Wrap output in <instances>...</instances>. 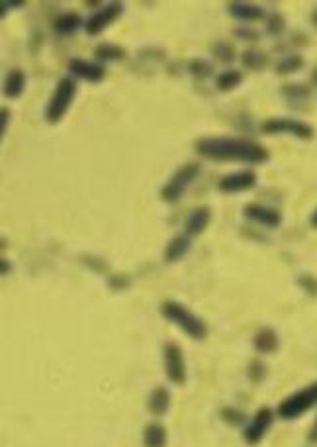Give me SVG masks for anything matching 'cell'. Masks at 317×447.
<instances>
[{
    "instance_id": "1",
    "label": "cell",
    "mask_w": 317,
    "mask_h": 447,
    "mask_svg": "<svg viewBox=\"0 0 317 447\" xmlns=\"http://www.w3.org/2000/svg\"><path fill=\"white\" fill-rule=\"evenodd\" d=\"M196 153L217 163L263 165L270 159V151L249 137H202L196 142Z\"/></svg>"
},
{
    "instance_id": "2",
    "label": "cell",
    "mask_w": 317,
    "mask_h": 447,
    "mask_svg": "<svg viewBox=\"0 0 317 447\" xmlns=\"http://www.w3.org/2000/svg\"><path fill=\"white\" fill-rule=\"evenodd\" d=\"M161 314H163L169 322L178 326L188 338H192L196 342L206 340V335H208V326H206V322L200 316H196L192 310H188L183 302L167 301L163 306H161Z\"/></svg>"
},
{
    "instance_id": "3",
    "label": "cell",
    "mask_w": 317,
    "mask_h": 447,
    "mask_svg": "<svg viewBox=\"0 0 317 447\" xmlns=\"http://www.w3.org/2000/svg\"><path fill=\"white\" fill-rule=\"evenodd\" d=\"M77 96V83L72 77H63L55 84V91H53L49 103L45 106V120L47 124H59L65 114L69 112L72 100Z\"/></svg>"
},
{
    "instance_id": "4",
    "label": "cell",
    "mask_w": 317,
    "mask_h": 447,
    "mask_svg": "<svg viewBox=\"0 0 317 447\" xmlns=\"http://www.w3.org/2000/svg\"><path fill=\"white\" fill-rule=\"evenodd\" d=\"M317 406V381L311 385L304 386L296 391L294 395L286 396L280 404H278L277 414L282 420H296V418L307 414L311 408Z\"/></svg>"
},
{
    "instance_id": "5",
    "label": "cell",
    "mask_w": 317,
    "mask_h": 447,
    "mask_svg": "<svg viewBox=\"0 0 317 447\" xmlns=\"http://www.w3.org/2000/svg\"><path fill=\"white\" fill-rule=\"evenodd\" d=\"M198 175H200V163L180 165L161 188V198L169 204L178 202L180 198L185 197V192L190 188V185L194 183Z\"/></svg>"
},
{
    "instance_id": "6",
    "label": "cell",
    "mask_w": 317,
    "mask_h": 447,
    "mask_svg": "<svg viewBox=\"0 0 317 447\" xmlns=\"http://www.w3.org/2000/svg\"><path fill=\"white\" fill-rule=\"evenodd\" d=\"M261 132L266 135H294L297 139H314L316 130L314 126L307 124L304 120H296V118H268L261 126Z\"/></svg>"
},
{
    "instance_id": "7",
    "label": "cell",
    "mask_w": 317,
    "mask_h": 447,
    "mask_svg": "<svg viewBox=\"0 0 317 447\" xmlns=\"http://www.w3.org/2000/svg\"><path fill=\"white\" fill-rule=\"evenodd\" d=\"M163 361H164V373H167V377H169V381L176 386L185 385L186 363H185V355H183V347L174 342L164 343Z\"/></svg>"
},
{
    "instance_id": "8",
    "label": "cell",
    "mask_w": 317,
    "mask_h": 447,
    "mask_svg": "<svg viewBox=\"0 0 317 447\" xmlns=\"http://www.w3.org/2000/svg\"><path fill=\"white\" fill-rule=\"evenodd\" d=\"M123 14V4L122 2H108L100 6L98 10L94 12L93 16L86 20L84 24V31L88 36H100L108 26H112L114 22L118 20Z\"/></svg>"
},
{
    "instance_id": "9",
    "label": "cell",
    "mask_w": 317,
    "mask_h": 447,
    "mask_svg": "<svg viewBox=\"0 0 317 447\" xmlns=\"http://www.w3.org/2000/svg\"><path fill=\"white\" fill-rule=\"evenodd\" d=\"M272 424H275V412L270 408L263 406L261 410H256L255 416L251 418V422L243 430V439L247 446H258L268 434V430L272 427Z\"/></svg>"
},
{
    "instance_id": "10",
    "label": "cell",
    "mask_w": 317,
    "mask_h": 447,
    "mask_svg": "<svg viewBox=\"0 0 317 447\" xmlns=\"http://www.w3.org/2000/svg\"><path fill=\"white\" fill-rule=\"evenodd\" d=\"M67 71L81 79V81H86V83H102L106 79V67L104 63L98 61H88V59H82V57H72L67 63Z\"/></svg>"
},
{
    "instance_id": "11",
    "label": "cell",
    "mask_w": 317,
    "mask_h": 447,
    "mask_svg": "<svg viewBox=\"0 0 317 447\" xmlns=\"http://www.w3.org/2000/svg\"><path fill=\"white\" fill-rule=\"evenodd\" d=\"M256 183H258V177L255 171L243 169V171H235V173H229L219 179L217 188L225 195H237V192H247V190L255 188Z\"/></svg>"
},
{
    "instance_id": "12",
    "label": "cell",
    "mask_w": 317,
    "mask_h": 447,
    "mask_svg": "<svg viewBox=\"0 0 317 447\" xmlns=\"http://www.w3.org/2000/svg\"><path fill=\"white\" fill-rule=\"evenodd\" d=\"M243 216L253 224L258 226H265L268 229H277L282 224V214L277 209H270L265 204H258V202H249L243 209Z\"/></svg>"
},
{
    "instance_id": "13",
    "label": "cell",
    "mask_w": 317,
    "mask_h": 447,
    "mask_svg": "<svg viewBox=\"0 0 317 447\" xmlns=\"http://www.w3.org/2000/svg\"><path fill=\"white\" fill-rule=\"evenodd\" d=\"M225 8L231 18L243 22V24H255L266 18V12L263 6L253 4V2H227Z\"/></svg>"
},
{
    "instance_id": "14",
    "label": "cell",
    "mask_w": 317,
    "mask_h": 447,
    "mask_svg": "<svg viewBox=\"0 0 317 447\" xmlns=\"http://www.w3.org/2000/svg\"><path fill=\"white\" fill-rule=\"evenodd\" d=\"M26 83H28V77H26V71L24 69H10L4 81H2V94L8 98V100H16L20 98L24 91H26Z\"/></svg>"
},
{
    "instance_id": "15",
    "label": "cell",
    "mask_w": 317,
    "mask_h": 447,
    "mask_svg": "<svg viewBox=\"0 0 317 447\" xmlns=\"http://www.w3.org/2000/svg\"><path fill=\"white\" fill-rule=\"evenodd\" d=\"M212 222V210L210 206H198L194 209L185 222V234L190 238H196L200 234H204V229L210 226Z\"/></svg>"
},
{
    "instance_id": "16",
    "label": "cell",
    "mask_w": 317,
    "mask_h": 447,
    "mask_svg": "<svg viewBox=\"0 0 317 447\" xmlns=\"http://www.w3.org/2000/svg\"><path fill=\"white\" fill-rule=\"evenodd\" d=\"M190 248H192V238H190V236H186V234L174 236V238L167 243V248H164V261H167V263H176V261H180L186 253L190 251Z\"/></svg>"
},
{
    "instance_id": "17",
    "label": "cell",
    "mask_w": 317,
    "mask_h": 447,
    "mask_svg": "<svg viewBox=\"0 0 317 447\" xmlns=\"http://www.w3.org/2000/svg\"><path fill=\"white\" fill-rule=\"evenodd\" d=\"M147 408L153 416H164L171 408V393L164 386H157L151 391V395L147 398Z\"/></svg>"
},
{
    "instance_id": "18",
    "label": "cell",
    "mask_w": 317,
    "mask_h": 447,
    "mask_svg": "<svg viewBox=\"0 0 317 447\" xmlns=\"http://www.w3.org/2000/svg\"><path fill=\"white\" fill-rule=\"evenodd\" d=\"M253 345H255V349L261 355H270L278 351L280 340H278V333L272 328H263V330L256 332Z\"/></svg>"
},
{
    "instance_id": "19",
    "label": "cell",
    "mask_w": 317,
    "mask_h": 447,
    "mask_svg": "<svg viewBox=\"0 0 317 447\" xmlns=\"http://www.w3.org/2000/svg\"><path fill=\"white\" fill-rule=\"evenodd\" d=\"M84 24L86 22L82 20V16L79 12H65L61 14L55 24H53V28L57 33H61V36H72V33H77V31L84 28Z\"/></svg>"
},
{
    "instance_id": "20",
    "label": "cell",
    "mask_w": 317,
    "mask_h": 447,
    "mask_svg": "<svg viewBox=\"0 0 317 447\" xmlns=\"http://www.w3.org/2000/svg\"><path fill=\"white\" fill-rule=\"evenodd\" d=\"M94 61L104 63V61H122L127 57L125 47L118 45V43H98L94 47Z\"/></svg>"
},
{
    "instance_id": "21",
    "label": "cell",
    "mask_w": 317,
    "mask_h": 447,
    "mask_svg": "<svg viewBox=\"0 0 317 447\" xmlns=\"http://www.w3.org/2000/svg\"><path fill=\"white\" fill-rule=\"evenodd\" d=\"M239 59H241V65L249 69V71H265L266 67H268V55L265 52H261V50H245V52L239 55Z\"/></svg>"
},
{
    "instance_id": "22",
    "label": "cell",
    "mask_w": 317,
    "mask_h": 447,
    "mask_svg": "<svg viewBox=\"0 0 317 447\" xmlns=\"http://www.w3.org/2000/svg\"><path fill=\"white\" fill-rule=\"evenodd\" d=\"M306 67V61L300 53H288L284 57H280L278 63L275 65V71L280 77H286V75H294L297 71H302Z\"/></svg>"
},
{
    "instance_id": "23",
    "label": "cell",
    "mask_w": 317,
    "mask_h": 447,
    "mask_svg": "<svg viewBox=\"0 0 317 447\" xmlns=\"http://www.w3.org/2000/svg\"><path fill=\"white\" fill-rule=\"evenodd\" d=\"M280 94L292 105H302V103L311 98V89L304 83H290L280 86Z\"/></svg>"
},
{
    "instance_id": "24",
    "label": "cell",
    "mask_w": 317,
    "mask_h": 447,
    "mask_svg": "<svg viewBox=\"0 0 317 447\" xmlns=\"http://www.w3.org/2000/svg\"><path fill=\"white\" fill-rule=\"evenodd\" d=\"M241 83H243V73L237 71V69H225V71L217 73V77H215V89L219 93H231Z\"/></svg>"
},
{
    "instance_id": "25",
    "label": "cell",
    "mask_w": 317,
    "mask_h": 447,
    "mask_svg": "<svg viewBox=\"0 0 317 447\" xmlns=\"http://www.w3.org/2000/svg\"><path fill=\"white\" fill-rule=\"evenodd\" d=\"M145 447H164L167 444V430L163 424H149L144 432Z\"/></svg>"
},
{
    "instance_id": "26",
    "label": "cell",
    "mask_w": 317,
    "mask_h": 447,
    "mask_svg": "<svg viewBox=\"0 0 317 447\" xmlns=\"http://www.w3.org/2000/svg\"><path fill=\"white\" fill-rule=\"evenodd\" d=\"M212 55H214L217 61L229 65V63H233L237 59L235 45H233V43H229V42L214 43V47H212Z\"/></svg>"
},
{
    "instance_id": "27",
    "label": "cell",
    "mask_w": 317,
    "mask_h": 447,
    "mask_svg": "<svg viewBox=\"0 0 317 447\" xmlns=\"http://www.w3.org/2000/svg\"><path fill=\"white\" fill-rule=\"evenodd\" d=\"M188 73L194 79H208L210 75H214V65L204 57H194L192 61H188Z\"/></svg>"
},
{
    "instance_id": "28",
    "label": "cell",
    "mask_w": 317,
    "mask_h": 447,
    "mask_svg": "<svg viewBox=\"0 0 317 447\" xmlns=\"http://www.w3.org/2000/svg\"><path fill=\"white\" fill-rule=\"evenodd\" d=\"M286 31V18L280 14V12H272L268 18H266V33L268 36H282Z\"/></svg>"
},
{
    "instance_id": "29",
    "label": "cell",
    "mask_w": 317,
    "mask_h": 447,
    "mask_svg": "<svg viewBox=\"0 0 317 447\" xmlns=\"http://www.w3.org/2000/svg\"><path fill=\"white\" fill-rule=\"evenodd\" d=\"M247 374H249L251 383H255V385H261V383L265 381L266 377H268V367H266V365L263 363L261 359H253V361L249 363Z\"/></svg>"
},
{
    "instance_id": "30",
    "label": "cell",
    "mask_w": 317,
    "mask_h": 447,
    "mask_svg": "<svg viewBox=\"0 0 317 447\" xmlns=\"http://www.w3.org/2000/svg\"><path fill=\"white\" fill-rule=\"evenodd\" d=\"M233 36H235L237 40H241V42L245 43H255L261 40V33L253 26H235L233 28Z\"/></svg>"
},
{
    "instance_id": "31",
    "label": "cell",
    "mask_w": 317,
    "mask_h": 447,
    "mask_svg": "<svg viewBox=\"0 0 317 447\" xmlns=\"http://www.w3.org/2000/svg\"><path fill=\"white\" fill-rule=\"evenodd\" d=\"M222 420L231 424V426H241L245 422V414L233 406H225V408H222Z\"/></svg>"
},
{
    "instance_id": "32",
    "label": "cell",
    "mask_w": 317,
    "mask_h": 447,
    "mask_svg": "<svg viewBox=\"0 0 317 447\" xmlns=\"http://www.w3.org/2000/svg\"><path fill=\"white\" fill-rule=\"evenodd\" d=\"M297 285L304 289V292H307L309 296H317V279L311 275H302L297 279Z\"/></svg>"
},
{
    "instance_id": "33",
    "label": "cell",
    "mask_w": 317,
    "mask_h": 447,
    "mask_svg": "<svg viewBox=\"0 0 317 447\" xmlns=\"http://www.w3.org/2000/svg\"><path fill=\"white\" fill-rule=\"evenodd\" d=\"M108 285H110V289H114V291H123V289H127L132 285V281L125 275H114V277H110Z\"/></svg>"
},
{
    "instance_id": "34",
    "label": "cell",
    "mask_w": 317,
    "mask_h": 447,
    "mask_svg": "<svg viewBox=\"0 0 317 447\" xmlns=\"http://www.w3.org/2000/svg\"><path fill=\"white\" fill-rule=\"evenodd\" d=\"M8 122H10V110L4 106L2 108V128H0V134L6 135V128H8Z\"/></svg>"
},
{
    "instance_id": "35",
    "label": "cell",
    "mask_w": 317,
    "mask_h": 447,
    "mask_svg": "<svg viewBox=\"0 0 317 447\" xmlns=\"http://www.w3.org/2000/svg\"><path fill=\"white\" fill-rule=\"evenodd\" d=\"M307 439H309V444H317V418H316V422H314V426H311V430H309V436H307Z\"/></svg>"
},
{
    "instance_id": "36",
    "label": "cell",
    "mask_w": 317,
    "mask_h": 447,
    "mask_svg": "<svg viewBox=\"0 0 317 447\" xmlns=\"http://www.w3.org/2000/svg\"><path fill=\"white\" fill-rule=\"evenodd\" d=\"M12 273V265L8 259H2V277H6V275H10Z\"/></svg>"
},
{
    "instance_id": "37",
    "label": "cell",
    "mask_w": 317,
    "mask_h": 447,
    "mask_svg": "<svg viewBox=\"0 0 317 447\" xmlns=\"http://www.w3.org/2000/svg\"><path fill=\"white\" fill-rule=\"evenodd\" d=\"M309 226L314 229H317V209L311 212V216H309Z\"/></svg>"
},
{
    "instance_id": "38",
    "label": "cell",
    "mask_w": 317,
    "mask_h": 447,
    "mask_svg": "<svg viewBox=\"0 0 317 447\" xmlns=\"http://www.w3.org/2000/svg\"><path fill=\"white\" fill-rule=\"evenodd\" d=\"M309 81H311V84L317 89V67L311 71V77H309Z\"/></svg>"
},
{
    "instance_id": "39",
    "label": "cell",
    "mask_w": 317,
    "mask_h": 447,
    "mask_svg": "<svg viewBox=\"0 0 317 447\" xmlns=\"http://www.w3.org/2000/svg\"><path fill=\"white\" fill-rule=\"evenodd\" d=\"M311 22H314V26H317V8L311 12Z\"/></svg>"
}]
</instances>
